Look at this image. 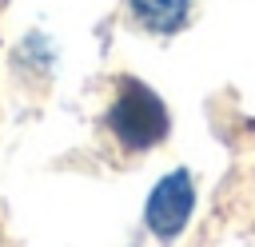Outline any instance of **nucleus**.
I'll return each mask as SVG.
<instances>
[{
    "label": "nucleus",
    "instance_id": "nucleus-1",
    "mask_svg": "<svg viewBox=\"0 0 255 247\" xmlns=\"http://www.w3.org/2000/svg\"><path fill=\"white\" fill-rule=\"evenodd\" d=\"M108 127L116 131V139L131 151H143L151 143H159L167 135V112L155 100L151 88H143L139 80H124L120 96L108 112Z\"/></svg>",
    "mask_w": 255,
    "mask_h": 247
},
{
    "label": "nucleus",
    "instance_id": "nucleus-2",
    "mask_svg": "<svg viewBox=\"0 0 255 247\" xmlns=\"http://www.w3.org/2000/svg\"><path fill=\"white\" fill-rule=\"evenodd\" d=\"M191 207H195V187H191V175L179 167L171 175H163L147 199V227L151 235L159 239H175L183 231V223L191 219Z\"/></svg>",
    "mask_w": 255,
    "mask_h": 247
},
{
    "label": "nucleus",
    "instance_id": "nucleus-3",
    "mask_svg": "<svg viewBox=\"0 0 255 247\" xmlns=\"http://www.w3.org/2000/svg\"><path fill=\"white\" fill-rule=\"evenodd\" d=\"M131 16L151 32H179L187 24V0H131Z\"/></svg>",
    "mask_w": 255,
    "mask_h": 247
}]
</instances>
